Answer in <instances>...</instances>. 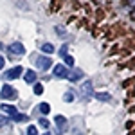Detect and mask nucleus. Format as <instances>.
I'll return each instance as SVG.
<instances>
[{
	"instance_id": "f257e3e1",
	"label": "nucleus",
	"mask_w": 135,
	"mask_h": 135,
	"mask_svg": "<svg viewBox=\"0 0 135 135\" xmlns=\"http://www.w3.org/2000/svg\"><path fill=\"white\" fill-rule=\"evenodd\" d=\"M0 95H2L4 99H16V97H18V92H16V88H13L11 85H4Z\"/></svg>"
},
{
	"instance_id": "f03ea898",
	"label": "nucleus",
	"mask_w": 135,
	"mask_h": 135,
	"mask_svg": "<svg viewBox=\"0 0 135 135\" xmlns=\"http://www.w3.org/2000/svg\"><path fill=\"white\" fill-rule=\"evenodd\" d=\"M36 67L40 70H49L52 67V60L47 58V56H40V58H36Z\"/></svg>"
},
{
	"instance_id": "7ed1b4c3",
	"label": "nucleus",
	"mask_w": 135,
	"mask_h": 135,
	"mask_svg": "<svg viewBox=\"0 0 135 135\" xmlns=\"http://www.w3.org/2000/svg\"><path fill=\"white\" fill-rule=\"evenodd\" d=\"M22 72H23L22 67H13V69H9L7 72L4 74V78H6V79H18L22 76Z\"/></svg>"
},
{
	"instance_id": "20e7f679",
	"label": "nucleus",
	"mask_w": 135,
	"mask_h": 135,
	"mask_svg": "<svg viewBox=\"0 0 135 135\" xmlns=\"http://www.w3.org/2000/svg\"><path fill=\"white\" fill-rule=\"evenodd\" d=\"M92 94H94L92 83H90V81H85V83L81 85V88H79V95H81V97H92Z\"/></svg>"
},
{
	"instance_id": "39448f33",
	"label": "nucleus",
	"mask_w": 135,
	"mask_h": 135,
	"mask_svg": "<svg viewBox=\"0 0 135 135\" xmlns=\"http://www.w3.org/2000/svg\"><path fill=\"white\" fill-rule=\"evenodd\" d=\"M9 52H11V54H18V56H22V54H25V49H23L22 43L15 42V43H11V45H9Z\"/></svg>"
},
{
	"instance_id": "423d86ee",
	"label": "nucleus",
	"mask_w": 135,
	"mask_h": 135,
	"mask_svg": "<svg viewBox=\"0 0 135 135\" xmlns=\"http://www.w3.org/2000/svg\"><path fill=\"white\" fill-rule=\"evenodd\" d=\"M54 76H56V78H69V70H67V67H63V65H56V67H54Z\"/></svg>"
},
{
	"instance_id": "0eeeda50",
	"label": "nucleus",
	"mask_w": 135,
	"mask_h": 135,
	"mask_svg": "<svg viewBox=\"0 0 135 135\" xmlns=\"http://www.w3.org/2000/svg\"><path fill=\"white\" fill-rule=\"evenodd\" d=\"M56 126H58V132H65L67 130V119L63 115H56Z\"/></svg>"
},
{
	"instance_id": "6e6552de",
	"label": "nucleus",
	"mask_w": 135,
	"mask_h": 135,
	"mask_svg": "<svg viewBox=\"0 0 135 135\" xmlns=\"http://www.w3.org/2000/svg\"><path fill=\"white\" fill-rule=\"evenodd\" d=\"M2 114H7L11 117H15V115L18 114V110L13 106V104H2Z\"/></svg>"
},
{
	"instance_id": "1a4fd4ad",
	"label": "nucleus",
	"mask_w": 135,
	"mask_h": 135,
	"mask_svg": "<svg viewBox=\"0 0 135 135\" xmlns=\"http://www.w3.org/2000/svg\"><path fill=\"white\" fill-rule=\"evenodd\" d=\"M23 79H25L27 83H34V81H36V72H34V70H27Z\"/></svg>"
},
{
	"instance_id": "9d476101",
	"label": "nucleus",
	"mask_w": 135,
	"mask_h": 135,
	"mask_svg": "<svg viewBox=\"0 0 135 135\" xmlns=\"http://www.w3.org/2000/svg\"><path fill=\"white\" fill-rule=\"evenodd\" d=\"M42 51L45 52V54H52V52H54V47H52V43H43Z\"/></svg>"
},
{
	"instance_id": "9b49d317",
	"label": "nucleus",
	"mask_w": 135,
	"mask_h": 135,
	"mask_svg": "<svg viewBox=\"0 0 135 135\" xmlns=\"http://www.w3.org/2000/svg\"><path fill=\"white\" fill-rule=\"evenodd\" d=\"M13 121H16V123H25V121H27V115H23V114H16L15 117H13Z\"/></svg>"
},
{
	"instance_id": "f8f14e48",
	"label": "nucleus",
	"mask_w": 135,
	"mask_h": 135,
	"mask_svg": "<svg viewBox=\"0 0 135 135\" xmlns=\"http://www.w3.org/2000/svg\"><path fill=\"white\" fill-rule=\"evenodd\" d=\"M40 112H42V114H49V112H51V104L49 103H42L40 104Z\"/></svg>"
},
{
	"instance_id": "ddd939ff",
	"label": "nucleus",
	"mask_w": 135,
	"mask_h": 135,
	"mask_svg": "<svg viewBox=\"0 0 135 135\" xmlns=\"http://www.w3.org/2000/svg\"><path fill=\"white\" fill-rule=\"evenodd\" d=\"M81 76H83V72H81V70H74V74L70 76V78H69V79H70V81H78Z\"/></svg>"
},
{
	"instance_id": "4468645a",
	"label": "nucleus",
	"mask_w": 135,
	"mask_h": 135,
	"mask_svg": "<svg viewBox=\"0 0 135 135\" xmlns=\"http://www.w3.org/2000/svg\"><path fill=\"white\" fill-rule=\"evenodd\" d=\"M95 97L99 101H110V94H95Z\"/></svg>"
},
{
	"instance_id": "2eb2a0df",
	"label": "nucleus",
	"mask_w": 135,
	"mask_h": 135,
	"mask_svg": "<svg viewBox=\"0 0 135 135\" xmlns=\"http://www.w3.org/2000/svg\"><path fill=\"white\" fill-rule=\"evenodd\" d=\"M40 126H42V128H45V130H49V126H51V123H49V121H47L45 117H42V119H40Z\"/></svg>"
},
{
	"instance_id": "dca6fc26",
	"label": "nucleus",
	"mask_w": 135,
	"mask_h": 135,
	"mask_svg": "<svg viewBox=\"0 0 135 135\" xmlns=\"http://www.w3.org/2000/svg\"><path fill=\"white\" fill-rule=\"evenodd\" d=\"M63 60H65V63H67L69 67H72V65H74V58H72V56H69V54L63 56Z\"/></svg>"
},
{
	"instance_id": "f3484780",
	"label": "nucleus",
	"mask_w": 135,
	"mask_h": 135,
	"mask_svg": "<svg viewBox=\"0 0 135 135\" xmlns=\"http://www.w3.org/2000/svg\"><path fill=\"white\" fill-rule=\"evenodd\" d=\"M34 94H36V95H40V94H43V86L40 83H36L34 85Z\"/></svg>"
},
{
	"instance_id": "a211bd4d",
	"label": "nucleus",
	"mask_w": 135,
	"mask_h": 135,
	"mask_svg": "<svg viewBox=\"0 0 135 135\" xmlns=\"http://www.w3.org/2000/svg\"><path fill=\"white\" fill-rule=\"evenodd\" d=\"M27 135H38L36 126H29V128H27Z\"/></svg>"
},
{
	"instance_id": "6ab92c4d",
	"label": "nucleus",
	"mask_w": 135,
	"mask_h": 135,
	"mask_svg": "<svg viewBox=\"0 0 135 135\" xmlns=\"http://www.w3.org/2000/svg\"><path fill=\"white\" fill-rule=\"evenodd\" d=\"M63 99H65V101H72V99H74V94L67 92V94H65V97H63Z\"/></svg>"
},
{
	"instance_id": "aec40b11",
	"label": "nucleus",
	"mask_w": 135,
	"mask_h": 135,
	"mask_svg": "<svg viewBox=\"0 0 135 135\" xmlns=\"http://www.w3.org/2000/svg\"><path fill=\"white\" fill-rule=\"evenodd\" d=\"M6 121H7V117H6L4 114H0V126H4V124H6Z\"/></svg>"
},
{
	"instance_id": "412c9836",
	"label": "nucleus",
	"mask_w": 135,
	"mask_h": 135,
	"mask_svg": "<svg viewBox=\"0 0 135 135\" xmlns=\"http://www.w3.org/2000/svg\"><path fill=\"white\" fill-rule=\"evenodd\" d=\"M67 49H69V47H67V45H63L61 51H60V54H61V56H67Z\"/></svg>"
},
{
	"instance_id": "4be33fe9",
	"label": "nucleus",
	"mask_w": 135,
	"mask_h": 135,
	"mask_svg": "<svg viewBox=\"0 0 135 135\" xmlns=\"http://www.w3.org/2000/svg\"><path fill=\"white\" fill-rule=\"evenodd\" d=\"M4 65H6V60H4V56H0V70L4 69Z\"/></svg>"
},
{
	"instance_id": "5701e85b",
	"label": "nucleus",
	"mask_w": 135,
	"mask_h": 135,
	"mask_svg": "<svg viewBox=\"0 0 135 135\" xmlns=\"http://www.w3.org/2000/svg\"><path fill=\"white\" fill-rule=\"evenodd\" d=\"M43 135H51V133H49V132H45V133H43Z\"/></svg>"
},
{
	"instance_id": "b1692460",
	"label": "nucleus",
	"mask_w": 135,
	"mask_h": 135,
	"mask_svg": "<svg viewBox=\"0 0 135 135\" xmlns=\"http://www.w3.org/2000/svg\"><path fill=\"white\" fill-rule=\"evenodd\" d=\"M132 4H133V6H135V0H132Z\"/></svg>"
},
{
	"instance_id": "393cba45",
	"label": "nucleus",
	"mask_w": 135,
	"mask_h": 135,
	"mask_svg": "<svg viewBox=\"0 0 135 135\" xmlns=\"http://www.w3.org/2000/svg\"><path fill=\"white\" fill-rule=\"evenodd\" d=\"M133 15H135V13H133Z\"/></svg>"
}]
</instances>
